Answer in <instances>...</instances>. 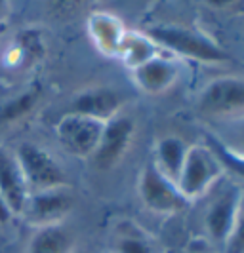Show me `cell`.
<instances>
[{
    "label": "cell",
    "mask_w": 244,
    "mask_h": 253,
    "mask_svg": "<svg viewBox=\"0 0 244 253\" xmlns=\"http://www.w3.org/2000/svg\"><path fill=\"white\" fill-rule=\"evenodd\" d=\"M160 48L172 55L193 59L204 65H223L231 61V55L204 31L185 25H158L147 31Z\"/></svg>",
    "instance_id": "obj_1"
},
{
    "label": "cell",
    "mask_w": 244,
    "mask_h": 253,
    "mask_svg": "<svg viewBox=\"0 0 244 253\" xmlns=\"http://www.w3.org/2000/svg\"><path fill=\"white\" fill-rule=\"evenodd\" d=\"M223 175H225L223 166L219 164L218 156L206 143L189 145V151L183 160L180 175L176 179V185L180 187L181 194L189 202H195L206 196Z\"/></svg>",
    "instance_id": "obj_2"
},
{
    "label": "cell",
    "mask_w": 244,
    "mask_h": 253,
    "mask_svg": "<svg viewBox=\"0 0 244 253\" xmlns=\"http://www.w3.org/2000/svg\"><path fill=\"white\" fill-rule=\"evenodd\" d=\"M196 111L212 120L244 118V76H219L200 89Z\"/></svg>",
    "instance_id": "obj_3"
},
{
    "label": "cell",
    "mask_w": 244,
    "mask_h": 253,
    "mask_svg": "<svg viewBox=\"0 0 244 253\" xmlns=\"http://www.w3.org/2000/svg\"><path fill=\"white\" fill-rule=\"evenodd\" d=\"M13 152L23 171L29 192L69 187V177L65 169L44 147L33 141H23Z\"/></svg>",
    "instance_id": "obj_4"
},
{
    "label": "cell",
    "mask_w": 244,
    "mask_h": 253,
    "mask_svg": "<svg viewBox=\"0 0 244 253\" xmlns=\"http://www.w3.org/2000/svg\"><path fill=\"white\" fill-rule=\"evenodd\" d=\"M138 194L143 206L156 215H174L191 204L181 194L176 181L160 173L153 162L143 166L138 179Z\"/></svg>",
    "instance_id": "obj_5"
},
{
    "label": "cell",
    "mask_w": 244,
    "mask_h": 253,
    "mask_svg": "<svg viewBox=\"0 0 244 253\" xmlns=\"http://www.w3.org/2000/svg\"><path fill=\"white\" fill-rule=\"evenodd\" d=\"M75 208V196L71 187H57V189L37 190L31 192L25 202L21 215L33 228L59 225L65 217Z\"/></svg>",
    "instance_id": "obj_6"
},
{
    "label": "cell",
    "mask_w": 244,
    "mask_h": 253,
    "mask_svg": "<svg viewBox=\"0 0 244 253\" xmlns=\"http://www.w3.org/2000/svg\"><path fill=\"white\" fill-rule=\"evenodd\" d=\"M134 133H136V124L126 114L120 113L115 118L107 120L96 152L90 158L92 164L101 171L116 168L120 164V160H124V156L128 154L130 147L134 143Z\"/></svg>",
    "instance_id": "obj_7"
},
{
    "label": "cell",
    "mask_w": 244,
    "mask_h": 253,
    "mask_svg": "<svg viewBox=\"0 0 244 253\" xmlns=\"http://www.w3.org/2000/svg\"><path fill=\"white\" fill-rule=\"evenodd\" d=\"M105 122L75 113H65L55 124V135L65 151L77 158H92Z\"/></svg>",
    "instance_id": "obj_8"
},
{
    "label": "cell",
    "mask_w": 244,
    "mask_h": 253,
    "mask_svg": "<svg viewBox=\"0 0 244 253\" xmlns=\"http://www.w3.org/2000/svg\"><path fill=\"white\" fill-rule=\"evenodd\" d=\"M46 35L40 27H23L19 29L0 55V67L10 73H21L46 57Z\"/></svg>",
    "instance_id": "obj_9"
},
{
    "label": "cell",
    "mask_w": 244,
    "mask_h": 253,
    "mask_svg": "<svg viewBox=\"0 0 244 253\" xmlns=\"http://www.w3.org/2000/svg\"><path fill=\"white\" fill-rule=\"evenodd\" d=\"M134 86L147 95H160L172 89L181 76V63L174 55H154L130 71Z\"/></svg>",
    "instance_id": "obj_10"
},
{
    "label": "cell",
    "mask_w": 244,
    "mask_h": 253,
    "mask_svg": "<svg viewBox=\"0 0 244 253\" xmlns=\"http://www.w3.org/2000/svg\"><path fill=\"white\" fill-rule=\"evenodd\" d=\"M124 99L111 86H88L73 95L67 113L82 114L99 122H107L122 113Z\"/></svg>",
    "instance_id": "obj_11"
},
{
    "label": "cell",
    "mask_w": 244,
    "mask_h": 253,
    "mask_svg": "<svg viewBox=\"0 0 244 253\" xmlns=\"http://www.w3.org/2000/svg\"><path fill=\"white\" fill-rule=\"evenodd\" d=\"M241 192L243 189L237 185H229L227 189L219 190L218 196L210 202L204 213V230L208 238L223 246L229 232H231L237 211H239V204H241Z\"/></svg>",
    "instance_id": "obj_12"
},
{
    "label": "cell",
    "mask_w": 244,
    "mask_h": 253,
    "mask_svg": "<svg viewBox=\"0 0 244 253\" xmlns=\"http://www.w3.org/2000/svg\"><path fill=\"white\" fill-rule=\"evenodd\" d=\"M126 31L128 27L113 12L98 10L86 17V33L94 48L105 57H116Z\"/></svg>",
    "instance_id": "obj_13"
},
{
    "label": "cell",
    "mask_w": 244,
    "mask_h": 253,
    "mask_svg": "<svg viewBox=\"0 0 244 253\" xmlns=\"http://www.w3.org/2000/svg\"><path fill=\"white\" fill-rule=\"evenodd\" d=\"M29 194L31 192L15 152L0 145V196L10 206L13 215H21Z\"/></svg>",
    "instance_id": "obj_14"
},
{
    "label": "cell",
    "mask_w": 244,
    "mask_h": 253,
    "mask_svg": "<svg viewBox=\"0 0 244 253\" xmlns=\"http://www.w3.org/2000/svg\"><path fill=\"white\" fill-rule=\"evenodd\" d=\"M75 250L77 238L63 223L35 228L27 246V253H75Z\"/></svg>",
    "instance_id": "obj_15"
},
{
    "label": "cell",
    "mask_w": 244,
    "mask_h": 253,
    "mask_svg": "<svg viewBox=\"0 0 244 253\" xmlns=\"http://www.w3.org/2000/svg\"><path fill=\"white\" fill-rule=\"evenodd\" d=\"M189 151V143L178 137V135H164V137H158L154 143L153 149V162L154 168L164 173L168 179L176 181L180 175V169L183 166V160L187 156Z\"/></svg>",
    "instance_id": "obj_16"
},
{
    "label": "cell",
    "mask_w": 244,
    "mask_h": 253,
    "mask_svg": "<svg viewBox=\"0 0 244 253\" xmlns=\"http://www.w3.org/2000/svg\"><path fill=\"white\" fill-rule=\"evenodd\" d=\"M158 53H160V46L154 42V38L149 33L128 29L122 42H120L116 59H120L124 63V67L128 71H132V69L143 65L145 61L153 59Z\"/></svg>",
    "instance_id": "obj_17"
},
{
    "label": "cell",
    "mask_w": 244,
    "mask_h": 253,
    "mask_svg": "<svg viewBox=\"0 0 244 253\" xmlns=\"http://www.w3.org/2000/svg\"><path fill=\"white\" fill-rule=\"evenodd\" d=\"M40 97H42V88L39 84L29 86L23 91L15 93L12 99H8L0 107V122L13 124V122L23 120L35 111V107L40 103Z\"/></svg>",
    "instance_id": "obj_18"
},
{
    "label": "cell",
    "mask_w": 244,
    "mask_h": 253,
    "mask_svg": "<svg viewBox=\"0 0 244 253\" xmlns=\"http://www.w3.org/2000/svg\"><path fill=\"white\" fill-rule=\"evenodd\" d=\"M206 145L212 149V152L218 156L219 164L223 166V169L225 171H233L237 177L244 179V158L243 156H239V154H235L231 152L221 141L216 137V135H212V133H208L206 135Z\"/></svg>",
    "instance_id": "obj_19"
},
{
    "label": "cell",
    "mask_w": 244,
    "mask_h": 253,
    "mask_svg": "<svg viewBox=\"0 0 244 253\" xmlns=\"http://www.w3.org/2000/svg\"><path fill=\"white\" fill-rule=\"evenodd\" d=\"M111 253H158V252L154 250L153 244H149L142 236L124 232V234H118L115 238Z\"/></svg>",
    "instance_id": "obj_20"
},
{
    "label": "cell",
    "mask_w": 244,
    "mask_h": 253,
    "mask_svg": "<svg viewBox=\"0 0 244 253\" xmlns=\"http://www.w3.org/2000/svg\"><path fill=\"white\" fill-rule=\"evenodd\" d=\"M221 248H223V253H244V190L241 192V204H239L235 225Z\"/></svg>",
    "instance_id": "obj_21"
},
{
    "label": "cell",
    "mask_w": 244,
    "mask_h": 253,
    "mask_svg": "<svg viewBox=\"0 0 244 253\" xmlns=\"http://www.w3.org/2000/svg\"><path fill=\"white\" fill-rule=\"evenodd\" d=\"M218 139L231 152L244 158V118L229 122V129L225 131V137H218Z\"/></svg>",
    "instance_id": "obj_22"
},
{
    "label": "cell",
    "mask_w": 244,
    "mask_h": 253,
    "mask_svg": "<svg viewBox=\"0 0 244 253\" xmlns=\"http://www.w3.org/2000/svg\"><path fill=\"white\" fill-rule=\"evenodd\" d=\"M92 0H51V12L59 17H71L75 13L82 12Z\"/></svg>",
    "instance_id": "obj_23"
},
{
    "label": "cell",
    "mask_w": 244,
    "mask_h": 253,
    "mask_svg": "<svg viewBox=\"0 0 244 253\" xmlns=\"http://www.w3.org/2000/svg\"><path fill=\"white\" fill-rule=\"evenodd\" d=\"M198 2L219 13H244V0H198Z\"/></svg>",
    "instance_id": "obj_24"
},
{
    "label": "cell",
    "mask_w": 244,
    "mask_h": 253,
    "mask_svg": "<svg viewBox=\"0 0 244 253\" xmlns=\"http://www.w3.org/2000/svg\"><path fill=\"white\" fill-rule=\"evenodd\" d=\"M13 213L12 210H10V206L6 204V200L0 196V227H4V225H10L13 219Z\"/></svg>",
    "instance_id": "obj_25"
},
{
    "label": "cell",
    "mask_w": 244,
    "mask_h": 253,
    "mask_svg": "<svg viewBox=\"0 0 244 253\" xmlns=\"http://www.w3.org/2000/svg\"><path fill=\"white\" fill-rule=\"evenodd\" d=\"M10 15V0H0V29Z\"/></svg>",
    "instance_id": "obj_26"
}]
</instances>
